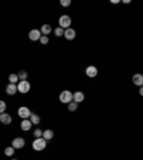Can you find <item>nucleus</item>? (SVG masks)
Wrapping results in <instances>:
<instances>
[{
    "mask_svg": "<svg viewBox=\"0 0 143 160\" xmlns=\"http://www.w3.org/2000/svg\"><path fill=\"white\" fill-rule=\"evenodd\" d=\"M59 100L62 102V103H70L73 102V93H72L70 90H63L60 92V96H59Z\"/></svg>",
    "mask_w": 143,
    "mask_h": 160,
    "instance_id": "f257e3e1",
    "label": "nucleus"
},
{
    "mask_svg": "<svg viewBox=\"0 0 143 160\" xmlns=\"http://www.w3.org/2000/svg\"><path fill=\"white\" fill-rule=\"evenodd\" d=\"M70 24H72L70 16H67V14H63V16H60V17H59V27H62L63 30L69 29V27H70Z\"/></svg>",
    "mask_w": 143,
    "mask_h": 160,
    "instance_id": "f03ea898",
    "label": "nucleus"
},
{
    "mask_svg": "<svg viewBox=\"0 0 143 160\" xmlns=\"http://www.w3.org/2000/svg\"><path fill=\"white\" fill-rule=\"evenodd\" d=\"M46 141H47V140H44L43 137H37V139L33 141L32 147H33L36 151H42V150H44V149H46Z\"/></svg>",
    "mask_w": 143,
    "mask_h": 160,
    "instance_id": "7ed1b4c3",
    "label": "nucleus"
},
{
    "mask_svg": "<svg viewBox=\"0 0 143 160\" xmlns=\"http://www.w3.org/2000/svg\"><path fill=\"white\" fill-rule=\"evenodd\" d=\"M29 90H30V83H29L27 80H20L19 83H17V92L26 94Z\"/></svg>",
    "mask_w": 143,
    "mask_h": 160,
    "instance_id": "20e7f679",
    "label": "nucleus"
},
{
    "mask_svg": "<svg viewBox=\"0 0 143 160\" xmlns=\"http://www.w3.org/2000/svg\"><path fill=\"white\" fill-rule=\"evenodd\" d=\"M17 114H19L20 117L23 119H30V116H32V112H30V109L26 107V106H22V107H19V110H17Z\"/></svg>",
    "mask_w": 143,
    "mask_h": 160,
    "instance_id": "39448f33",
    "label": "nucleus"
},
{
    "mask_svg": "<svg viewBox=\"0 0 143 160\" xmlns=\"http://www.w3.org/2000/svg\"><path fill=\"white\" fill-rule=\"evenodd\" d=\"M43 34L40 30H37V29H33V30H30L29 32V39L30 40H33V42H37V40H40V37H42Z\"/></svg>",
    "mask_w": 143,
    "mask_h": 160,
    "instance_id": "423d86ee",
    "label": "nucleus"
},
{
    "mask_svg": "<svg viewBox=\"0 0 143 160\" xmlns=\"http://www.w3.org/2000/svg\"><path fill=\"white\" fill-rule=\"evenodd\" d=\"M24 144H26V141H24L23 137H14L13 141H12V146L14 149H23Z\"/></svg>",
    "mask_w": 143,
    "mask_h": 160,
    "instance_id": "0eeeda50",
    "label": "nucleus"
},
{
    "mask_svg": "<svg viewBox=\"0 0 143 160\" xmlns=\"http://www.w3.org/2000/svg\"><path fill=\"white\" fill-rule=\"evenodd\" d=\"M63 36H65L67 40H73V39L76 37V30H75V29H72V27H69V29L65 30V34H63Z\"/></svg>",
    "mask_w": 143,
    "mask_h": 160,
    "instance_id": "6e6552de",
    "label": "nucleus"
},
{
    "mask_svg": "<svg viewBox=\"0 0 143 160\" xmlns=\"http://www.w3.org/2000/svg\"><path fill=\"white\" fill-rule=\"evenodd\" d=\"M86 76H87V77H96V76H97V67L87 66L86 67Z\"/></svg>",
    "mask_w": 143,
    "mask_h": 160,
    "instance_id": "1a4fd4ad",
    "label": "nucleus"
},
{
    "mask_svg": "<svg viewBox=\"0 0 143 160\" xmlns=\"http://www.w3.org/2000/svg\"><path fill=\"white\" fill-rule=\"evenodd\" d=\"M32 122H30V119H24V120H22V124H20V127H22V130H24V132H27V130H30L32 129Z\"/></svg>",
    "mask_w": 143,
    "mask_h": 160,
    "instance_id": "9d476101",
    "label": "nucleus"
},
{
    "mask_svg": "<svg viewBox=\"0 0 143 160\" xmlns=\"http://www.w3.org/2000/svg\"><path fill=\"white\" fill-rule=\"evenodd\" d=\"M83 100H85V94H83V92H75V93H73V102L82 103Z\"/></svg>",
    "mask_w": 143,
    "mask_h": 160,
    "instance_id": "9b49d317",
    "label": "nucleus"
},
{
    "mask_svg": "<svg viewBox=\"0 0 143 160\" xmlns=\"http://www.w3.org/2000/svg\"><path fill=\"white\" fill-rule=\"evenodd\" d=\"M6 93L10 94V96H13L14 93H17V85H12V83H9V85L6 86Z\"/></svg>",
    "mask_w": 143,
    "mask_h": 160,
    "instance_id": "f8f14e48",
    "label": "nucleus"
},
{
    "mask_svg": "<svg viewBox=\"0 0 143 160\" xmlns=\"http://www.w3.org/2000/svg\"><path fill=\"white\" fill-rule=\"evenodd\" d=\"M0 122L3 123V124H10V123H12V116L5 112V113L0 114Z\"/></svg>",
    "mask_w": 143,
    "mask_h": 160,
    "instance_id": "ddd939ff",
    "label": "nucleus"
},
{
    "mask_svg": "<svg viewBox=\"0 0 143 160\" xmlns=\"http://www.w3.org/2000/svg\"><path fill=\"white\" fill-rule=\"evenodd\" d=\"M132 80H133V83L136 86H139V87H142L143 86V75H134L133 77H132Z\"/></svg>",
    "mask_w": 143,
    "mask_h": 160,
    "instance_id": "4468645a",
    "label": "nucleus"
},
{
    "mask_svg": "<svg viewBox=\"0 0 143 160\" xmlns=\"http://www.w3.org/2000/svg\"><path fill=\"white\" fill-rule=\"evenodd\" d=\"M40 32H42L43 36H47V34L52 33V26H50V24H43L42 29H40Z\"/></svg>",
    "mask_w": 143,
    "mask_h": 160,
    "instance_id": "2eb2a0df",
    "label": "nucleus"
},
{
    "mask_svg": "<svg viewBox=\"0 0 143 160\" xmlns=\"http://www.w3.org/2000/svg\"><path fill=\"white\" fill-rule=\"evenodd\" d=\"M43 139H44V140H52L53 137H54V132H53V130H44V132H43Z\"/></svg>",
    "mask_w": 143,
    "mask_h": 160,
    "instance_id": "dca6fc26",
    "label": "nucleus"
},
{
    "mask_svg": "<svg viewBox=\"0 0 143 160\" xmlns=\"http://www.w3.org/2000/svg\"><path fill=\"white\" fill-rule=\"evenodd\" d=\"M30 122H32L33 126H37L39 123H40V117H39V114L32 113V116H30Z\"/></svg>",
    "mask_w": 143,
    "mask_h": 160,
    "instance_id": "f3484780",
    "label": "nucleus"
},
{
    "mask_svg": "<svg viewBox=\"0 0 143 160\" xmlns=\"http://www.w3.org/2000/svg\"><path fill=\"white\" fill-rule=\"evenodd\" d=\"M19 76L17 75H10L9 76V83H12V85H16V83H19Z\"/></svg>",
    "mask_w": 143,
    "mask_h": 160,
    "instance_id": "a211bd4d",
    "label": "nucleus"
},
{
    "mask_svg": "<svg viewBox=\"0 0 143 160\" xmlns=\"http://www.w3.org/2000/svg\"><path fill=\"white\" fill-rule=\"evenodd\" d=\"M14 150H16V149H14L13 146L6 147V149H5V155H6V156H9V157H10V156H13V155H14Z\"/></svg>",
    "mask_w": 143,
    "mask_h": 160,
    "instance_id": "6ab92c4d",
    "label": "nucleus"
},
{
    "mask_svg": "<svg viewBox=\"0 0 143 160\" xmlns=\"http://www.w3.org/2000/svg\"><path fill=\"white\" fill-rule=\"evenodd\" d=\"M17 76H19V80H27V71L26 70H20Z\"/></svg>",
    "mask_w": 143,
    "mask_h": 160,
    "instance_id": "aec40b11",
    "label": "nucleus"
},
{
    "mask_svg": "<svg viewBox=\"0 0 143 160\" xmlns=\"http://www.w3.org/2000/svg\"><path fill=\"white\" fill-rule=\"evenodd\" d=\"M77 106H79V103H76V102H70V103L67 104V107H69V110H70V112H75V110H77Z\"/></svg>",
    "mask_w": 143,
    "mask_h": 160,
    "instance_id": "412c9836",
    "label": "nucleus"
},
{
    "mask_svg": "<svg viewBox=\"0 0 143 160\" xmlns=\"http://www.w3.org/2000/svg\"><path fill=\"white\" fill-rule=\"evenodd\" d=\"M54 34H56L57 37H60V36L65 34V30H63L62 27H56V29H54Z\"/></svg>",
    "mask_w": 143,
    "mask_h": 160,
    "instance_id": "4be33fe9",
    "label": "nucleus"
},
{
    "mask_svg": "<svg viewBox=\"0 0 143 160\" xmlns=\"http://www.w3.org/2000/svg\"><path fill=\"white\" fill-rule=\"evenodd\" d=\"M5 112H6V102L0 100V114L5 113Z\"/></svg>",
    "mask_w": 143,
    "mask_h": 160,
    "instance_id": "5701e85b",
    "label": "nucleus"
},
{
    "mask_svg": "<svg viewBox=\"0 0 143 160\" xmlns=\"http://www.w3.org/2000/svg\"><path fill=\"white\" fill-rule=\"evenodd\" d=\"M70 0H60V6H63V7H69L70 6Z\"/></svg>",
    "mask_w": 143,
    "mask_h": 160,
    "instance_id": "b1692460",
    "label": "nucleus"
},
{
    "mask_svg": "<svg viewBox=\"0 0 143 160\" xmlns=\"http://www.w3.org/2000/svg\"><path fill=\"white\" fill-rule=\"evenodd\" d=\"M33 134H34V137L37 139V137H42V136H43V132L40 130V129H36V130L33 132Z\"/></svg>",
    "mask_w": 143,
    "mask_h": 160,
    "instance_id": "393cba45",
    "label": "nucleus"
},
{
    "mask_svg": "<svg viewBox=\"0 0 143 160\" xmlns=\"http://www.w3.org/2000/svg\"><path fill=\"white\" fill-rule=\"evenodd\" d=\"M39 42L42 43V44H47V43H49V37H47V36H42Z\"/></svg>",
    "mask_w": 143,
    "mask_h": 160,
    "instance_id": "a878e982",
    "label": "nucleus"
},
{
    "mask_svg": "<svg viewBox=\"0 0 143 160\" xmlns=\"http://www.w3.org/2000/svg\"><path fill=\"white\" fill-rule=\"evenodd\" d=\"M139 93H140V96H143V86L142 87H139Z\"/></svg>",
    "mask_w": 143,
    "mask_h": 160,
    "instance_id": "bb28decb",
    "label": "nucleus"
},
{
    "mask_svg": "<svg viewBox=\"0 0 143 160\" xmlns=\"http://www.w3.org/2000/svg\"><path fill=\"white\" fill-rule=\"evenodd\" d=\"M12 160H17V159H12Z\"/></svg>",
    "mask_w": 143,
    "mask_h": 160,
    "instance_id": "cd10ccee",
    "label": "nucleus"
}]
</instances>
